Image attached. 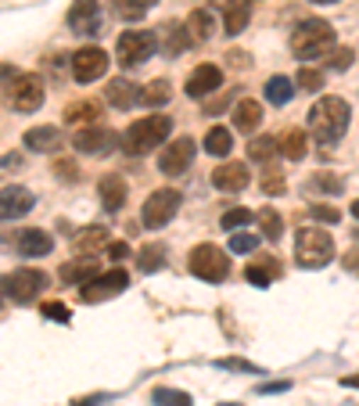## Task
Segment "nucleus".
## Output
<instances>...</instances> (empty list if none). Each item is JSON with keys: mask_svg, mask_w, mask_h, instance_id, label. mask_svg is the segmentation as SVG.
<instances>
[{"mask_svg": "<svg viewBox=\"0 0 359 406\" xmlns=\"http://www.w3.org/2000/svg\"><path fill=\"white\" fill-rule=\"evenodd\" d=\"M348 123H352V108H348V101L338 97V94H327V97H320V101L309 108V133H313L320 144H338V141L345 137Z\"/></svg>", "mask_w": 359, "mask_h": 406, "instance_id": "nucleus-1", "label": "nucleus"}, {"mask_svg": "<svg viewBox=\"0 0 359 406\" xmlns=\"http://www.w3.org/2000/svg\"><path fill=\"white\" fill-rule=\"evenodd\" d=\"M169 130H172V119H169V115H144V119H137V123L126 130V137H123V151L133 155V158L151 155L158 144H165Z\"/></svg>", "mask_w": 359, "mask_h": 406, "instance_id": "nucleus-2", "label": "nucleus"}, {"mask_svg": "<svg viewBox=\"0 0 359 406\" xmlns=\"http://www.w3.org/2000/svg\"><path fill=\"white\" fill-rule=\"evenodd\" d=\"M291 50L298 54V62H313V57H324L327 50H334V29L324 18H306L291 33Z\"/></svg>", "mask_w": 359, "mask_h": 406, "instance_id": "nucleus-3", "label": "nucleus"}, {"mask_svg": "<svg viewBox=\"0 0 359 406\" xmlns=\"http://www.w3.org/2000/svg\"><path fill=\"white\" fill-rule=\"evenodd\" d=\"M334 259V238L320 226H306L294 234V263L302 270H320Z\"/></svg>", "mask_w": 359, "mask_h": 406, "instance_id": "nucleus-4", "label": "nucleus"}, {"mask_svg": "<svg viewBox=\"0 0 359 406\" xmlns=\"http://www.w3.org/2000/svg\"><path fill=\"white\" fill-rule=\"evenodd\" d=\"M47 284H50V280H47L43 270H36V266H18V270H11V273L0 277V292H4L15 306H29V302H36V299L43 295Z\"/></svg>", "mask_w": 359, "mask_h": 406, "instance_id": "nucleus-5", "label": "nucleus"}, {"mask_svg": "<svg viewBox=\"0 0 359 406\" xmlns=\"http://www.w3.org/2000/svg\"><path fill=\"white\" fill-rule=\"evenodd\" d=\"M187 266H191V273H194L198 280H209V284H219V280H226V273H230V259H226V252L216 248V245H198V248L191 252Z\"/></svg>", "mask_w": 359, "mask_h": 406, "instance_id": "nucleus-6", "label": "nucleus"}, {"mask_svg": "<svg viewBox=\"0 0 359 406\" xmlns=\"http://www.w3.org/2000/svg\"><path fill=\"white\" fill-rule=\"evenodd\" d=\"M180 202H184V194H180L176 187H162V191L148 194L144 212H140L144 226H148V230H162L165 223H172V216L180 212Z\"/></svg>", "mask_w": 359, "mask_h": 406, "instance_id": "nucleus-7", "label": "nucleus"}, {"mask_svg": "<svg viewBox=\"0 0 359 406\" xmlns=\"http://www.w3.org/2000/svg\"><path fill=\"white\" fill-rule=\"evenodd\" d=\"M158 47V36L148 33V29H126L123 36H118V62H123L126 69L133 65H144L148 57L155 54Z\"/></svg>", "mask_w": 359, "mask_h": 406, "instance_id": "nucleus-8", "label": "nucleus"}, {"mask_svg": "<svg viewBox=\"0 0 359 406\" xmlns=\"http://www.w3.org/2000/svg\"><path fill=\"white\" fill-rule=\"evenodd\" d=\"M130 287V273L123 270V266H115V270H108V273H97L90 284H83V292H79V299L83 302H104V299H115V295H123Z\"/></svg>", "mask_w": 359, "mask_h": 406, "instance_id": "nucleus-9", "label": "nucleus"}, {"mask_svg": "<svg viewBox=\"0 0 359 406\" xmlns=\"http://www.w3.org/2000/svg\"><path fill=\"white\" fill-rule=\"evenodd\" d=\"M43 87H47V83H43L36 72L15 76V79H11V90H8L11 108H15V111H36V108H43V97H47Z\"/></svg>", "mask_w": 359, "mask_h": 406, "instance_id": "nucleus-10", "label": "nucleus"}, {"mask_svg": "<svg viewBox=\"0 0 359 406\" xmlns=\"http://www.w3.org/2000/svg\"><path fill=\"white\" fill-rule=\"evenodd\" d=\"M194 155H198V144H194L191 137L169 141V144H162V151H158V169L165 172V177H184L187 165L194 162Z\"/></svg>", "mask_w": 359, "mask_h": 406, "instance_id": "nucleus-11", "label": "nucleus"}, {"mask_svg": "<svg viewBox=\"0 0 359 406\" xmlns=\"http://www.w3.org/2000/svg\"><path fill=\"white\" fill-rule=\"evenodd\" d=\"M104 72H108V54L101 47L87 43V47H79L72 54V76H76V83H94Z\"/></svg>", "mask_w": 359, "mask_h": 406, "instance_id": "nucleus-12", "label": "nucleus"}, {"mask_svg": "<svg viewBox=\"0 0 359 406\" xmlns=\"http://www.w3.org/2000/svg\"><path fill=\"white\" fill-rule=\"evenodd\" d=\"M69 29L79 36H97L101 33V8L94 0H76L69 8Z\"/></svg>", "mask_w": 359, "mask_h": 406, "instance_id": "nucleus-13", "label": "nucleus"}, {"mask_svg": "<svg viewBox=\"0 0 359 406\" xmlns=\"http://www.w3.org/2000/svg\"><path fill=\"white\" fill-rule=\"evenodd\" d=\"M111 141H115V133L104 130V126H97V123L72 133V148L83 151V155H108L111 151Z\"/></svg>", "mask_w": 359, "mask_h": 406, "instance_id": "nucleus-14", "label": "nucleus"}, {"mask_svg": "<svg viewBox=\"0 0 359 406\" xmlns=\"http://www.w3.org/2000/svg\"><path fill=\"white\" fill-rule=\"evenodd\" d=\"M248 184H252V172H248L245 162H226V165H219V169L212 172V187H216V191H226V194L245 191Z\"/></svg>", "mask_w": 359, "mask_h": 406, "instance_id": "nucleus-15", "label": "nucleus"}, {"mask_svg": "<svg viewBox=\"0 0 359 406\" xmlns=\"http://www.w3.org/2000/svg\"><path fill=\"white\" fill-rule=\"evenodd\" d=\"M219 87H223V69L212 65V62L198 65V69L187 76V97H209V94H216Z\"/></svg>", "mask_w": 359, "mask_h": 406, "instance_id": "nucleus-16", "label": "nucleus"}, {"mask_svg": "<svg viewBox=\"0 0 359 406\" xmlns=\"http://www.w3.org/2000/svg\"><path fill=\"white\" fill-rule=\"evenodd\" d=\"M33 205H36V198L26 187L11 184V187L0 191V219H22L26 212H33Z\"/></svg>", "mask_w": 359, "mask_h": 406, "instance_id": "nucleus-17", "label": "nucleus"}, {"mask_svg": "<svg viewBox=\"0 0 359 406\" xmlns=\"http://www.w3.org/2000/svg\"><path fill=\"white\" fill-rule=\"evenodd\" d=\"M15 248H18V256H26V259H43V256H50L54 238L47 234L43 226H33V230H22V234L15 238Z\"/></svg>", "mask_w": 359, "mask_h": 406, "instance_id": "nucleus-18", "label": "nucleus"}, {"mask_svg": "<svg viewBox=\"0 0 359 406\" xmlns=\"http://www.w3.org/2000/svg\"><path fill=\"white\" fill-rule=\"evenodd\" d=\"M104 97H108V104L111 108H118V111H126V108H133V104H140V87L133 83V79H111L108 87H104Z\"/></svg>", "mask_w": 359, "mask_h": 406, "instance_id": "nucleus-19", "label": "nucleus"}, {"mask_svg": "<svg viewBox=\"0 0 359 406\" xmlns=\"http://www.w3.org/2000/svg\"><path fill=\"white\" fill-rule=\"evenodd\" d=\"M97 198H101V205H104L108 212H118V209H123V202H126V180L118 177V172H108V177H101Z\"/></svg>", "mask_w": 359, "mask_h": 406, "instance_id": "nucleus-20", "label": "nucleus"}, {"mask_svg": "<svg viewBox=\"0 0 359 406\" xmlns=\"http://www.w3.org/2000/svg\"><path fill=\"white\" fill-rule=\"evenodd\" d=\"M259 123H263V104H259V101L245 97V101L233 104V130H237V133H255Z\"/></svg>", "mask_w": 359, "mask_h": 406, "instance_id": "nucleus-21", "label": "nucleus"}, {"mask_svg": "<svg viewBox=\"0 0 359 406\" xmlns=\"http://www.w3.org/2000/svg\"><path fill=\"white\" fill-rule=\"evenodd\" d=\"M22 144L29 151H57L65 141H62V130H57V126H33V130H26Z\"/></svg>", "mask_w": 359, "mask_h": 406, "instance_id": "nucleus-22", "label": "nucleus"}, {"mask_svg": "<svg viewBox=\"0 0 359 406\" xmlns=\"http://www.w3.org/2000/svg\"><path fill=\"white\" fill-rule=\"evenodd\" d=\"M277 151L287 158V162H302L306 158V151H309V137L302 133V130H284L280 137H277Z\"/></svg>", "mask_w": 359, "mask_h": 406, "instance_id": "nucleus-23", "label": "nucleus"}, {"mask_svg": "<svg viewBox=\"0 0 359 406\" xmlns=\"http://www.w3.org/2000/svg\"><path fill=\"white\" fill-rule=\"evenodd\" d=\"M97 273H101V263L97 259H76V263H65L62 266V280L65 284H76V287L90 284Z\"/></svg>", "mask_w": 359, "mask_h": 406, "instance_id": "nucleus-24", "label": "nucleus"}, {"mask_svg": "<svg viewBox=\"0 0 359 406\" xmlns=\"http://www.w3.org/2000/svg\"><path fill=\"white\" fill-rule=\"evenodd\" d=\"M108 245H111L108 226H83L79 234H76V248H79L83 256H94V252H101V248H108Z\"/></svg>", "mask_w": 359, "mask_h": 406, "instance_id": "nucleus-25", "label": "nucleus"}, {"mask_svg": "<svg viewBox=\"0 0 359 406\" xmlns=\"http://www.w3.org/2000/svg\"><path fill=\"white\" fill-rule=\"evenodd\" d=\"M248 18H252V8H248V0H233V4L226 8V18H223V29H226V36H237V33H245Z\"/></svg>", "mask_w": 359, "mask_h": 406, "instance_id": "nucleus-26", "label": "nucleus"}, {"mask_svg": "<svg viewBox=\"0 0 359 406\" xmlns=\"http://www.w3.org/2000/svg\"><path fill=\"white\" fill-rule=\"evenodd\" d=\"M205 151H209L212 158H226V155L233 151V133H230L226 126H212V130L205 133Z\"/></svg>", "mask_w": 359, "mask_h": 406, "instance_id": "nucleus-27", "label": "nucleus"}, {"mask_svg": "<svg viewBox=\"0 0 359 406\" xmlns=\"http://www.w3.org/2000/svg\"><path fill=\"white\" fill-rule=\"evenodd\" d=\"M294 90H298V87H294L287 76H270V79H266V101L277 104V108L287 104V101L294 97Z\"/></svg>", "mask_w": 359, "mask_h": 406, "instance_id": "nucleus-28", "label": "nucleus"}, {"mask_svg": "<svg viewBox=\"0 0 359 406\" xmlns=\"http://www.w3.org/2000/svg\"><path fill=\"white\" fill-rule=\"evenodd\" d=\"M162 266H165V245L151 241V245H144V248L137 252V270H140V273H155V270H162Z\"/></svg>", "mask_w": 359, "mask_h": 406, "instance_id": "nucleus-29", "label": "nucleus"}, {"mask_svg": "<svg viewBox=\"0 0 359 406\" xmlns=\"http://www.w3.org/2000/svg\"><path fill=\"white\" fill-rule=\"evenodd\" d=\"M97 115H101V104L97 101H72L65 108V123L69 126H79V123H94Z\"/></svg>", "mask_w": 359, "mask_h": 406, "instance_id": "nucleus-30", "label": "nucleus"}, {"mask_svg": "<svg viewBox=\"0 0 359 406\" xmlns=\"http://www.w3.org/2000/svg\"><path fill=\"white\" fill-rule=\"evenodd\" d=\"M187 33H191V40H209L216 33V15L212 11H191Z\"/></svg>", "mask_w": 359, "mask_h": 406, "instance_id": "nucleus-31", "label": "nucleus"}, {"mask_svg": "<svg viewBox=\"0 0 359 406\" xmlns=\"http://www.w3.org/2000/svg\"><path fill=\"white\" fill-rule=\"evenodd\" d=\"M169 97H172V90H169L165 79H151L140 90V104H148V108H162V104H169Z\"/></svg>", "mask_w": 359, "mask_h": 406, "instance_id": "nucleus-32", "label": "nucleus"}, {"mask_svg": "<svg viewBox=\"0 0 359 406\" xmlns=\"http://www.w3.org/2000/svg\"><path fill=\"white\" fill-rule=\"evenodd\" d=\"M255 219H259V226H263V238L277 241V238L284 234V219H280V212H273L270 205H266V209H259V212H255Z\"/></svg>", "mask_w": 359, "mask_h": 406, "instance_id": "nucleus-33", "label": "nucleus"}, {"mask_svg": "<svg viewBox=\"0 0 359 406\" xmlns=\"http://www.w3.org/2000/svg\"><path fill=\"white\" fill-rule=\"evenodd\" d=\"M155 4H158V0H115V11L123 15V18H130V22H137V18H144Z\"/></svg>", "mask_w": 359, "mask_h": 406, "instance_id": "nucleus-34", "label": "nucleus"}, {"mask_svg": "<svg viewBox=\"0 0 359 406\" xmlns=\"http://www.w3.org/2000/svg\"><path fill=\"white\" fill-rule=\"evenodd\" d=\"M151 402L155 406H194V399L187 392H180V388H155Z\"/></svg>", "mask_w": 359, "mask_h": 406, "instance_id": "nucleus-35", "label": "nucleus"}, {"mask_svg": "<svg viewBox=\"0 0 359 406\" xmlns=\"http://www.w3.org/2000/svg\"><path fill=\"white\" fill-rule=\"evenodd\" d=\"M248 155H252V162H270L273 155H280L277 151V137H255L248 144Z\"/></svg>", "mask_w": 359, "mask_h": 406, "instance_id": "nucleus-36", "label": "nucleus"}, {"mask_svg": "<svg viewBox=\"0 0 359 406\" xmlns=\"http://www.w3.org/2000/svg\"><path fill=\"white\" fill-rule=\"evenodd\" d=\"M294 87H302V90L316 94V90L324 87V72H320V69H309V65H302V69H298V76H294Z\"/></svg>", "mask_w": 359, "mask_h": 406, "instance_id": "nucleus-37", "label": "nucleus"}, {"mask_svg": "<svg viewBox=\"0 0 359 406\" xmlns=\"http://www.w3.org/2000/svg\"><path fill=\"white\" fill-rule=\"evenodd\" d=\"M252 219H255V212H248V209H226L219 223H223V230H241V226H248Z\"/></svg>", "mask_w": 359, "mask_h": 406, "instance_id": "nucleus-38", "label": "nucleus"}, {"mask_svg": "<svg viewBox=\"0 0 359 406\" xmlns=\"http://www.w3.org/2000/svg\"><path fill=\"white\" fill-rule=\"evenodd\" d=\"M54 177L62 180V184H76V180H79V165H76L72 158H57V162H54Z\"/></svg>", "mask_w": 359, "mask_h": 406, "instance_id": "nucleus-39", "label": "nucleus"}, {"mask_svg": "<svg viewBox=\"0 0 359 406\" xmlns=\"http://www.w3.org/2000/svg\"><path fill=\"white\" fill-rule=\"evenodd\" d=\"M352 57H355V54H352V47H338V50H331L327 62H331V69H334V72H345V69L352 65Z\"/></svg>", "mask_w": 359, "mask_h": 406, "instance_id": "nucleus-40", "label": "nucleus"}, {"mask_svg": "<svg viewBox=\"0 0 359 406\" xmlns=\"http://www.w3.org/2000/svg\"><path fill=\"white\" fill-rule=\"evenodd\" d=\"M216 367H219V371H245V374H259V367H255V363H248V360H237V356L216 360Z\"/></svg>", "mask_w": 359, "mask_h": 406, "instance_id": "nucleus-41", "label": "nucleus"}, {"mask_svg": "<svg viewBox=\"0 0 359 406\" xmlns=\"http://www.w3.org/2000/svg\"><path fill=\"white\" fill-rule=\"evenodd\" d=\"M255 248H259L255 234H233L230 238V252H255Z\"/></svg>", "mask_w": 359, "mask_h": 406, "instance_id": "nucleus-42", "label": "nucleus"}, {"mask_svg": "<svg viewBox=\"0 0 359 406\" xmlns=\"http://www.w3.org/2000/svg\"><path fill=\"white\" fill-rule=\"evenodd\" d=\"M191 43V33H187V26H172V40H169V54H180Z\"/></svg>", "mask_w": 359, "mask_h": 406, "instance_id": "nucleus-43", "label": "nucleus"}, {"mask_svg": "<svg viewBox=\"0 0 359 406\" xmlns=\"http://www.w3.org/2000/svg\"><path fill=\"white\" fill-rule=\"evenodd\" d=\"M43 317H47V320H57V324H69V320H72V313H69L62 302H43Z\"/></svg>", "mask_w": 359, "mask_h": 406, "instance_id": "nucleus-44", "label": "nucleus"}, {"mask_svg": "<svg viewBox=\"0 0 359 406\" xmlns=\"http://www.w3.org/2000/svg\"><path fill=\"white\" fill-rule=\"evenodd\" d=\"M309 212H313V219H320V223H338L341 219V212L334 209V205H309Z\"/></svg>", "mask_w": 359, "mask_h": 406, "instance_id": "nucleus-45", "label": "nucleus"}, {"mask_svg": "<svg viewBox=\"0 0 359 406\" xmlns=\"http://www.w3.org/2000/svg\"><path fill=\"white\" fill-rule=\"evenodd\" d=\"M245 277H248L255 287H266V284L273 280V273H270L266 266H248V270H245Z\"/></svg>", "mask_w": 359, "mask_h": 406, "instance_id": "nucleus-46", "label": "nucleus"}, {"mask_svg": "<svg viewBox=\"0 0 359 406\" xmlns=\"http://www.w3.org/2000/svg\"><path fill=\"white\" fill-rule=\"evenodd\" d=\"M313 184H316L320 191H334V194H338V191L345 187V184H341L338 177H327V172H316V180H313Z\"/></svg>", "mask_w": 359, "mask_h": 406, "instance_id": "nucleus-47", "label": "nucleus"}, {"mask_svg": "<svg viewBox=\"0 0 359 406\" xmlns=\"http://www.w3.org/2000/svg\"><path fill=\"white\" fill-rule=\"evenodd\" d=\"M22 165V155H4V158H0V177H4V172H11V169H18Z\"/></svg>", "mask_w": 359, "mask_h": 406, "instance_id": "nucleus-48", "label": "nucleus"}, {"mask_svg": "<svg viewBox=\"0 0 359 406\" xmlns=\"http://www.w3.org/2000/svg\"><path fill=\"white\" fill-rule=\"evenodd\" d=\"M104 252H108L111 259H126V256H130V245H126V241H111Z\"/></svg>", "mask_w": 359, "mask_h": 406, "instance_id": "nucleus-49", "label": "nucleus"}, {"mask_svg": "<svg viewBox=\"0 0 359 406\" xmlns=\"http://www.w3.org/2000/svg\"><path fill=\"white\" fill-rule=\"evenodd\" d=\"M263 191L266 194H284V177H266L263 180Z\"/></svg>", "mask_w": 359, "mask_h": 406, "instance_id": "nucleus-50", "label": "nucleus"}, {"mask_svg": "<svg viewBox=\"0 0 359 406\" xmlns=\"http://www.w3.org/2000/svg\"><path fill=\"white\" fill-rule=\"evenodd\" d=\"M287 388H291L287 381H263V385H259L263 395H270V392H287Z\"/></svg>", "mask_w": 359, "mask_h": 406, "instance_id": "nucleus-51", "label": "nucleus"}, {"mask_svg": "<svg viewBox=\"0 0 359 406\" xmlns=\"http://www.w3.org/2000/svg\"><path fill=\"white\" fill-rule=\"evenodd\" d=\"M341 263H345V270H348V273H359V248L345 252V259H341Z\"/></svg>", "mask_w": 359, "mask_h": 406, "instance_id": "nucleus-52", "label": "nucleus"}, {"mask_svg": "<svg viewBox=\"0 0 359 406\" xmlns=\"http://www.w3.org/2000/svg\"><path fill=\"white\" fill-rule=\"evenodd\" d=\"M230 65H233V69H241V65H248V54H241V50H233V54H230Z\"/></svg>", "mask_w": 359, "mask_h": 406, "instance_id": "nucleus-53", "label": "nucleus"}, {"mask_svg": "<svg viewBox=\"0 0 359 406\" xmlns=\"http://www.w3.org/2000/svg\"><path fill=\"white\" fill-rule=\"evenodd\" d=\"M341 385H345V388H359V374H348V378H341Z\"/></svg>", "mask_w": 359, "mask_h": 406, "instance_id": "nucleus-54", "label": "nucleus"}, {"mask_svg": "<svg viewBox=\"0 0 359 406\" xmlns=\"http://www.w3.org/2000/svg\"><path fill=\"white\" fill-rule=\"evenodd\" d=\"M212 4H216V8H219V11H226V8H230V4H233V0H212Z\"/></svg>", "mask_w": 359, "mask_h": 406, "instance_id": "nucleus-55", "label": "nucleus"}, {"mask_svg": "<svg viewBox=\"0 0 359 406\" xmlns=\"http://www.w3.org/2000/svg\"><path fill=\"white\" fill-rule=\"evenodd\" d=\"M309 4H338V0H309Z\"/></svg>", "mask_w": 359, "mask_h": 406, "instance_id": "nucleus-56", "label": "nucleus"}, {"mask_svg": "<svg viewBox=\"0 0 359 406\" xmlns=\"http://www.w3.org/2000/svg\"><path fill=\"white\" fill-rule=\"evenodd\" d=\"M352 216H355V219H359V202H352Z\"/></svg>", "mask_w": 359, "mask_h": 406, "instance_id": "nucleus-57", "label": "nucleus"}, {"mask_svg": "<svg viewBox=\"0 0 359 406\" xmlns=\"http://www.w3.org/2000/svg\"><path fill=\"white\" fill-rule=\"evenodd\" d=\"M219 406H241V402H219Z\"/></svg>", "mask_w": 359, "mask_h": 406, "instance_id": "nucleus-58", "label": "nucleus"}]
</instances>
